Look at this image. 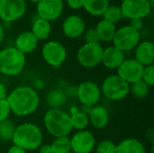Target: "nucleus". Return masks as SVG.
I'll return each instance as SVG.
<instances>
[{
    "label": "nucleus",
    "mask_w": 154,
    "mask_h": 153,
    "mask_svg": "<svg viewBox=\"0 0 154 153\" xmlns=\"http://www.w3.org/2000/svg\"><path fill=\"white\" fill-rule=\"evenodd\" d=\"M11 113L19 117L33 114L40 106L37 91L30 86H19L13 89L6 97Z\"/></svg>",
    "instance_id": "nucleus-1"
},
{
    "label": "nucleus",
    "mask_w": 154,
    "mask_h": 153,
    "mask_svg": "<svg viewBox=\"0 0 154 153\" xmlns=\"http://www.w3.org/2000/svg\"><path fill=\"white\" fill-rule=\"evenodd\" d=\"M13 144L26 151H36L43 142L41 128L32 123H23L15 126L12 139Z\"/></svg>",
    "instance_id": "nucleus-2"
},
{
    "label": "nucleus",
    "mask_w": 154,
    "mask_h": 153,
    "mask_svg": "<svg viewBox=\"0 0 154 153\" xmlns=\"http://www.w3.org/2000/svg\"><path fill=\"white\" fill-rule=\"evenodd\" d=\"M46 131L54 138L69 136L72 132L69 115L62 109H49L43 117Z\"/></svg>",
    "instance_id": "nucleus-3"
},
{
    "label": "nucleus",
    "mask_w": 154,
    "mask_h": 153,
    "mask_svg": "<svg viewBox=\"0 0 154 153\" xmlns=\"http://www.w3.org/2000/svg\"><path fill=\"white\" fill-rule=\"evenodd\" d=\"M25 55L15 47H7L0 50V74L7 77H15L24 69Z\"/></svg>",
    "instance_id": "nucleus-4"
},
{
    "label": "nucleus",
    "mask_w": 154,
    "mask_h": 153,
    "mask_svg": "<svg viewBox=\"0 0 154 153\" xmlns=\"http://www.w3.org/2000/svg\"><path fill=\"white\" fill-rule=\"evenodd\" d=\"M101 93L110 101L125 99L130 93V85L117 75L106 77L102 84Z\"/></svg>",
    "instance_id": "nucleus-5"
},
{
    "label": "nucleus",
    "mask_w": 154,
    "mask_h": 153,
    "mask_svg": "<svg viewBox=\"0 0 154 153\" xmlns=\"http://www.w3.org/2000/svg\"><path fill=\"white\" fill-rule=\"evenodd\" d=\"M140 32L128 24L116 29L112 42L113 46L123 52H126L135 49V47L140 43Z\"/></svg>",
    "instance_id": "nucleus-6"
},
{
    "label": "nucleus",
    "mask_w": 154,
    "mask_h": 153,
    "mask_svg": "<svg viewBox=\"0 0 154 153\" xmlns=\"http://www.w3.org/2000/svg\"><path fill=\"white\" fill-rule=\"evenodd\" d=\"M104 48L98 43H85L77 52L79 63L87 69H92L98 66L102 60Z\"/></svg>",
    "instance_id": "nucleus-7"
},
{
    "label": "nucleus",
    "mask_w": 154,
    "mask_h": 153,
    "mask_svg": "<svg viewBox=\"0 0 154 153\" xmlns=\"http://www.w3.org/2000/svg\"><path fill=\"white\" fill-rule=\"evenodd\" d=\"M42 57L50 66L58 68L67 59V50L62 43L57 41H49L42 48Z\"/></svg>",
    "instance_id": "nucleus-8"
},
{
    "label": "nucleus",
    "mask_w": 154,
    "mask_h": 153,
    "mask_svg": "<svg viewBox=\"0 0 154 153\" xmlns=\"http://www.w3.org/2000/svg\"><path fill=\"white\" fill-rule=\"evenodd\" d=\"M123 17L133 19H143L152 11L149 0H123L119 6Z\"/></svg>",
    "instance_id": "nucleus-9"
},
{
    "label": "nucleus",
    "mask_w": 154,
    "mask_h": 153,
    "mask_svg": "<svg viewBox=\"0 0 154 153\" xmlns=\"http://www.w3.org/2000/svg\"><path fill=\"white\" fill-rule=\"evenodd\" d=\"M26 12L25 0H0V19L13 23L22 18Z\"/></svg>",
    "instance_id": "nucleus-10"
},
{
    "label": "nucleus",
    "mask_w": 154,
    "mask_h": 153,
    "mask_svg": "<svg viewBox=\"0 0 154 153\" xmlns=\"http://www.w3.org/2000/svg\"><path fill=\"white\" fill-rule=\"evenodd\" d=\"M101 89L97 84L93 81H84L77 88V96L81 105L85 107L91 108L97 106L101 98Z\"/></svg>",
    "instance_id": "nucleus-11"
},
{
    "label": "nucleus",
    "mask_w": 154,
    "mask_h": 153,
    "mask_svg": "<svg viewBox=\"0 0 154 153\" xmlns=\"http://www.w3.org/2000/svg\"><path fill=\"white\" fill-rule=\"evenodd\" d=\"M69 139L71 151L74 153H91L96 147V138L88 130L78 131Z\"/></svg>",
    "instance_id": "nucleus-12"
},
{
    "label": "nucleus",
    "mask_w": 154,
    "mask_h": 153,
    "mask_svg": "<svg viewBox=\"0 0 154 153\" xmlns=\"http://www.w3.org/2000/svg\"><path fill=\"white\" fill-rule=\"evenodd\" d=\"M144 67L135 59H128L117 69V76L127 82L129 85L142 80V75Z\"/></svg>",
    "instance_id": "nucleus-13"
},
{
    "label": "nucleus",
    "mask_w": 154,
    "mask_h": 153,
    "mask_svg": "<svg viewBox=\"0 0 154 153\" xmlns=\"http://www.w3.org/2000/svg\"><path fill=\"white\" fill-rule=\"evenodd\" d=\"M63 8V0H40L36 6L39 18L50 23L57 20L61 15Z\"/></svg>",
    "instance_id": "nucleus-14"
},
{
    "label": "nucleus",
    "mask_w": 154,
    "mask_h": 153,
    "mask_svg": "<svg viewBox=\"0 0 154 153\" xmlns=\"http://www.w3.org/2000/svg\"><path fill=\"white\" fill-rule=\"evenodd\" d=\"M86 30V23L84 19L77 14L68 16L62 23V32L64 35L69 39H77L80 37Z\"/></svg>",
    "instance_id": "nucleus-15"
},
{
    "label": "nucleus",
    "mask_w": 154,
    "mask_h": 153,
    "mask_svg": "<svg viewBox=\"0 0 154 153\" xmlns=\"http://www.w3.org/2000/svg\"><path fill=\"white\" fill-rule=\"evenodd\" d=\"M125 60V52L116 48L115 46L112 45L104 49L101 63L106 68L109 69H117Z\"/></svg>",
    "instance_id": "nucleus-16"
},
{
    "label": "nucleus",
    "mask_w": 154,
    "mask_h": 153,
    "mask_svg": "<svg viewBox=\"0 0 154 153\" xmlns=\"http://www.w3.org/2000/svg\"><path fill=\"white\" fill-rule=\"evenodd\" d=\"M89 124L96 129H104L110 121L108 110L103 106H94L90 108L88 114Z\"/></svg>",
    "instance_id": "nucleus-17"
},
{
    "label": "nucleus",
    "mask_w": 154,
    "mask_h": 153,
    "mask_svg": "<svg viewBox=\"0 0 154 153\" xmlns=\"http://www.w3.org/2000/svg\"><path fill=\"white\" fill-rule=\"evenodd\" d=\"M135 60L143 67L153 65L154 63V44L150 41L140 42L135 47L134 51Z\"/></svg>",
    "instance_id": "nucleus-18"
},
{
    "label": "nucleus",
    "mask_w": 154,
    "mask_h": 153,
    "mask_svg": "<svg viewBox=\"0 0 154 153\" xmlns=\"http://www.w3.org/2000/svg\"><path fill=\"white\" fill-rule=\"evenodd\" d=\"M39 41L31 31L21 32L15 39V48L23 54H29L35 50Z\"/></svg>",
    "instance_id": "nucleus-19"
},
{
    "label": "nucleus",
    "mask_w": 154,
    "mask_h": 153,
    "mask_svg": "<svg viewBox=\"0 0 154 153\" xmlns=\"http://www.w3.org/2000/svg\"><path fill=\"white\" fill-rule=\"evenodd\" d=\"M116 153H146V148L141 141L126 138L116 144Z\"/></svg>",
    "instance_id": "nucleus-20"
},
{
    "label": "nucleus",
    "mask_w": 154,
    "mask_h": 153,
    "mask_svg": "<svg viewBox=\"0 0 154 153\" xmlns=\"http://www.w3.org/2000/svg\"><path fill=\"white\" fill-rule=\"evenodd\" d=\"M31 32L38 41H44L49 38L51 32V23L42 18H37L32 24Z\"/></svg>",
    "instance_id": "nucleus-21"
},
{
    "label": "nucleus",
    "mask_w": 154,
    "mask_h": 153,
    "mask_svg": "<svg viewBox=\"0 0 154 153\" xmlns=\"http://www.w3.org/2000/svg\"><path fill=\"white\" fill-rule=\"evenodd\" d=\"M96 31L98 34L100 41L110 42L113 41L116 28V25L105 19L98 22L96 27Z\"/></svg>",
    "instance_id": "nucleus-22"
},
{
    "label": "nucleus",
    "mask_w": 154,
    "mask_h": 153,
    "mask_svg": "<svg viewBox=\"0 0 154 153\" xmlns=\"http://www.w3.org/2000/svg\"><path fill=\"white\" fill-rule=\"evenodd\" d=\"M109 5V0H83L84 9L94 16L103 15Z\"/></svg>",
    "instance_id": "nucleus-23"
},
{
    "label": "nucleus",
    "mask_w": 154,
    "mask_h": 153,
    "mask_svg": "<svg viewBox=\"0 0 154 153\" xmlns=\"http://www.w3.org/2000/svg\"><path fill=\"white\" fill-rule=\"evenodd\" d=\"M67 101V96L61 89H52L46 96V102L50 109H60Z\"/></svg>",
    "instance_id": "nucleus-24"
},
{
    "label": "nucleus",
    "mask_w": 154,
    "mask_h": 153,
    "mask_svg": "<svg viewBox=\"0 0 154 153\" xmlns=\"http://www.w3.org/2000/svg\"><path fill=\"white\" fill-rule=\"evenodd\" d=\"M69 118H70V124H71L73 130L74 129L77 131L86 130V128L89 124L88 115L80 110L75 114L69 115Z\"/></svg>",
    "instance_id": "nucleus-25"
},
{
    "label": "nucleus",
    "mask_w": 154,
    "mask_h": 153,
    "mask_svg": "<svg viewBox=\"0 0 154 153\" xmlns=\"http://www.w3.org/2000/svg\"><path fill=\"white\" fill-rule=\"evenodd\" d=\"M52 153H70L71 145L69 136H62L55 138L50 144Z\"/></svg>",
    "instance_id": "nucleus-26"
},
{
    "label": "nucleus",
    "mask_w": 154,
    "mask_h": 153,
    "mask_svg": "<svg viewBox=\"0 0 154 153\" xmlns=\"http://www.w3.org/2000/svg\"><path fill=\"white\" fill-rule=\"evenodd\" d=\"M15 130V125L12 120L7 119L0 123V141L7 142L12 141Z\"/></svg>",
    "instance_id": "nucleus-27"
},
{
    "label": "nucleus",
    "mask_w": 154,
    "mask_h": 153,
    "mask_svg": "<svg viewBox=\"0 0 154 153\" xmlns=\"http://www.w3.org/2000/svg\"><path fill=\"white\" fill-rule=\"evenodd\" d=\"M103 16H104L105 20H106L114 24L116 23L119 22L121 20V18L123 17L120 7L116 6V5H108V7L103 14Z\"/></svg>",
    "instance_id": "nucleus-28"
},
{
    "label": "nucleus",
    "mask_w": 154,
    "mask_h": 153,
    "mask_svg": "<svg viewBox=\"0 0 154 153\" xmlns=\"http://www.w3.org/2000/svg\"><path fill=\"white\" fill-rule=\"evenodd\" d=\"M130 92L137 98H144L149 93V87L143 80H139L130 85Z\"/></svg>",
    "instance_id": "nucleus-29"
},
{
    "label": "nucleus",
    "mask_w": 154,
    "mask_h": 153,
    "mask_svg": "<svg viewBox=\"0 0 154 153\" xmlns=\"http://www.w3.org/2000/svg\"><path fill=\"white\" fill-rule=\"evenodd\" d=\"M97 153H116V144L109 140H103L96 145Z\"/></svg>",
    "instance_id": "nucleus-30"
},
{
    "label": "nucleus",
    "mask_w": 154,
    "mask_h": 153,
    "mask_svg": "<svg viewBox=\"0 0 154 153\" xmlns=\"http://www.w3.org/2000/svg\"><path fill=\"white\" fill-rule=\"evenodd\" d=\"M142 80L149 87H152L154 86V66L150 65L144 67L143 72L142 75Z\"/></svg>",
    "instance_id": "nucleus-31"
},
{
    "label": "nucleus",
    "mask_w": 154,
    "mask_h": 153,
    "mask_svg": "<svg viewBox=\"0 0 154 153\" xmlns=\"http://www.w3.org/2000/svg\"><path fill=\"white\" fill-rule=\"evenodd\" d=\"M11 109L6 99L0 101V123L9 119Z\"/></svg>",
    "instance_id": "nucleus-32"
},
{
    "label": "nucleus",
    "mask_w": 154,
    "mask_h": 153,
    "mask_svg": "<svg viewBox=\"0 0 154 153\" xmlns=\"http://www.w3.org/2000/svg\"><path fill=\"white\" fill-rule=\"evenodd\" d=\"M85 41L86 43H98L100 42L98 34L96 31V29H88L85 32Z\"/></svg>",
    "instance_id": "nucleus-33"
},
{
    "label": "nucleus",
    "mask_w": 154,
    "mask_h": 153,
    "mask_svg": "<svg viewBox=\"0 0 154 153\" xmlns=\"http://www.w3.org/2000/svg\"><path fill=\"white\" fill-rule=\"evenodd\" d=\"M67 4L70 8L74 10H78L83 7V0H67Z\"/></svg>",
    "instance_id": "nucleus-34"
},
{
    "label": "nucleus",
    "mask_w": 154,
    "mask_h": 153,
    "mask_svg": "<svg viewBox=\"0 0 154 153\" xmlns=\"http://www.w3.org/2000/svg\"><path fill=\"white\" fill-rule=\"evenodd\" d=\"M143 20L141 19H133V20H130V26H132L133 28H134L135 30L139 31L143 28Z\"/></svg>",
    "instance_id": "nucleus-35"
},
{
    "label": "nucleus",
    "mask_w": 154,
    "mask_h": 153,
    "mask_svg": "<svg viewBox=\"0 0 154 153\" xmlns=\"http://www.w3.org/2000/svg\"><path fill=\"white\" fill-rule=\"evenodd\" d=\"M7 88L5 86V84L1 83L0 82V101L1 100H4V99H6L7 97Z\"/></svg>",
    "instance_id": "nucleus-36"
},
{
    "label": "nucleus",
    "mask_w": 154,
    "mask_h": 153,
    "mask_svg": "<svg viewBox=\"0 0 154 153\" xmlns=\"http://www.w3.org/2000/svg\"><path fill=\"white\" fill-rule=\"evenodd\" d=\"M7 153H27V151H24V150H23V149L20 148V147H17V146H15V145H12V146L8 149Z\"/></svg>",
    "instance_id": "nucleus-37"
},
{
    "label": "nucleus",
    "mask_w": 154,
    "mask_h": 153,
    "mask_svg": "<svg viewBox=\"0 0 154 153\" xmlns=\"http://www.w3.org/2000/svg\"><path fill=\"white\" fill-rule=\"evenodd\" d=\"M38 150H39V153H52L50 144H42Z\"/></svg>",
    "instance_id": "nucleus-38"
},
{
    "label": "nucleus",
    "mask_w": 154,
    "mask_h": 153,
    "mask_svg": "<svg viewBox=\"0 0 154 153\" xmlns=\"http://www.w3.org/2000/svg\"><path fill=\"white\" fill-rule=\"evenodd\" d=\"M4 38H5V31H4V27H3V25L0 23V44L3 42Z\"/></svg>",
    "instance_id": "nucleus-39"
},
{
    "label": "nucleus",
    "mask_w": 154,
    "mask_h": 153,
    "mask_svg": "<svg viewBox=\"0 0 154 153\" xmlns=\"http://www.w3.org/2000/svg\"><path fill=\"white\" fill-rule=\"evenodd\" d=\"M29 1H30V2H32V3H36V4H37L40 0H29Z\"/></svg>",
    "instance_id": "nucleus-40"
},
{
    "label": "nucleus",
    "mask_w": 154,
    "mask_h": 153,
    "mask_svg": "<svg viewBox=\"0 0 154 153\" xmlns=\"http://www.w3.org/2000/svg\"><path fill=\"white\" fill-rule=\"evenodd\" d=\"M70 153H74V152H72V151H71V152H70Z\"/></svg>",
    "instance_id": "nucleus-41"
}]
</instances>
